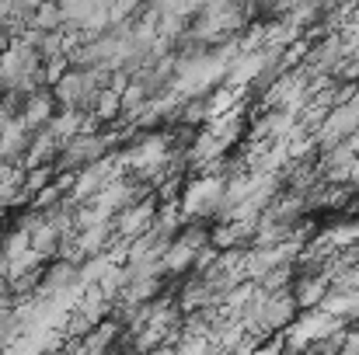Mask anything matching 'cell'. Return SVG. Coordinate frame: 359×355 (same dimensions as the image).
Wrapping results in <instances>:
<instances>
[{
	"label": "cell",
	"instance_id": "18",
	"mask_svg": "<svg viewBox=\"0 0 359 355\" xmlns=\"http://www.w3.org/2000/svg\"><path fill=\"white\" fill-rule=\"evenodd\" d=\"M339 349H346V352H359V331L356 335H346V331H342V345H339Z\"/></svg>",
	"mask_w": 359,
	"mask_h": 355
},
{
	"label": "cell",
	"instance_id": "5",
	"mask_svg": "<svg viewBox=\"0 0 359 355\" xmlns=\"http://www.w3.org/2000/svg\"><path fill=\"white\" fill-rule=\"evenodd\" d=\"M353 129H359V102H346V105H332L325 118H321V125H318V146H325V150H332V146H339Z\"/></svg>",
	"mask_w": 359,
	"mask_h": 355
},
{
	"label": "cell",
	"instance_id": "16",
	"mask_svg": "<svg viewBox=\"0 0 359 355\" xmlns=\"http://www.w3.org/2000/svg\"><path fill=\"white\" fill-rule=\"evenodd\" d=\"M356 240H359V223L335 227V230L328 234V244H332V247H349V244H356Z\"/></svg>",
	"mask_w": 359,
	"mask_h": 355
},
{
	"label": "cell",
	"instance_id": "6",
	"mask_svg": "<svg viewBox=\"0 0 359 355\" xmlns=\"http://www.w3.org/2000/svg\"><path fill=\"white\" fill-rule=\"evenodd\" d=\"M154 216H157V199H133V202H126L116 213V237L133 240V237L147 234Z\"/></svg>",
	"mask_w": 359,
	"mask_h": 355
},
{
	"label": "cell",
	"instance_id": "7",
	"mask_svg": "<svg viewBox=\"0 0 359 355\" xmlns=\"http://www.w3.org/2000/svg\"><path fill=\"white\" fill-rule=\"evenodd\" d=\"M109 143H112V136H102V132H77V136L67 139V146L60 150V153H63V167L91 164V160L105 157V153H109Z\"/></svg>",
	"mask_w": 359,
	"mask_h": 355
},
{
	"label": "cell",
	"instance_id": "11",
	"mask_svg": "<svg viewBox=\"0 0 359 355\" xmlns=\"http://www.w3.org/2000/svg\"><path fill=\"white\" fill-rule=\"evenodd\" d=\"M21 118H25V125H28L32 132L42 129V125L53 118V98H49L46 91H32L28 102L21 105Z\"/></svg>",
	"mask_w": 359,
	"mask_h": 355
},
{
	"label": "cell",
	"instance_id": "9",
	"mask_svg": "<svg viewBox=\"0 0 359 355\" xmlns=\"http://www.w3.org/2000/svg\"><path fill=\"white\" fill-rule=\"evenodd\" d=\"M77 282V265L70 261V258H60L46 275H39V296H46V293H60V289H67V286H74Z\"/></svg>",
	"mask_w": 359,
	"mask_h": 355
},
{
	"label": "cell",
	"instance_id": "21",
	"mask_svg": "<svg viewBox=\"0 0 359 355\" xmlns=\"http://www.w3.org/2000/svg\"><path fill=\"white\" fill-rule=\"evenodd\" d=\"M4 46H7V35H4V32H0V53H4Z\"/></svg>",
	"mask_w": 359,
	"mask_h": 355
},
{
	"label": "cell",
	"instance_id": "3",
	"mask_svg": "<svg viewBox=\"0 0 359 355\" xmlns=\"http://www.w3.org/2000/svg\"><path fill=\"white\" fill-rule=\"evenodd\" d=\"M342 321L325 314V310H314V314H304L297 324H286L283 328V338H286V349H307L311 342H325L332 338V331H339Z\"/></svg>",
	"mask_w": 359,
	"mask_h": 355
},
{
	"label": "cell",
	"instance_id": "14",
	"mask_svg": "<svg viewBox=\"0 0 359 355\" xmlns=\"http://www.w3.org/2000/svg\"><path fill=\"white\" fill-rule=\"evenodd\" d=\"M116 331H119V324H112V321H105V324H91L88 335H84V342H77V349H81V352H102V349L112 345Z\"/></svg>",
	"mask_w": 359,
	"mask_h": 355
},
{
	"label": "cell",
	"instance_id": "4",
	"mask_svg": "<svg viewBox=\"0 0 359 355\" xmlns=\"http://www.w3.org/2000/svg\"><path fill=\"white\" fill-rule=\"evenodd\" d=\"M203 244H206V230H196V227L185 230L182 237H171V240L164 244V251H161V272L178 275V272L192 268Z\"/></svg>",
	"mask_w": 359,
	"mask_h": 355
},
{
	"label": "cell",
	"instance_id": "19",
	"mask_svg": "<svg viewBox=\"0 0 359 355\" xmlns=\"http://www.w3.org/2000/svg\"><path fill=\"white\" fill-rule=\"evenodd\" d=\"M11 335H14V331H11V324H7V321L0 317V349H7V342H11Z\"/></svg>",
	"mask_w": 359,
	"mask_h": 355
},
{
	"label": "cell",
	"instance_id": "12",
	"mask_svg": "<svg viewBox=\"0 0 359 355\" xmlns=\"http://www.w3.org/2000/svg\"><path fill=\"white\" fill-rule=\"evenodd\" d=\"M328 286H332V275H328V272H325V275H314V279H304V282L297 286V293H293L297 307H304V310L318 307L321 296L328 293Z\"/></svg>",
	"mask_w": 359,
	"mask_h": 355
},
{
	"label": "cell",
	"instance_id": "2",
	"mask_svg": "<svg viewBox=\"0 0 359 355\" xmlns=\"http://www.w3.org/2000/svg\"><path fill=\"white\" fill-rule=\"evenodd\" d=\"M168 160H171V143H168L164 132L143 136L140 143H133V146L119 157L122 167H133V171H140L143 178H161Z\"/></svg>",
	"mask_w": 359,
	"mask_h": 355
},
{
	"label": "cell",
	"instance_id": "17",
	"mask_svg": "<svg viewBox=\"0 0 359 355\" xmlns=\"http://www.w3.org/2000/svg\"><path fill=\"white\" fill-rule=\"evenodd\" d=\"M150 0H112V21L119 25V21H126V18H133L140 7H147Z\"/></svg>",
	"mask_w": 359,
	"mask_h": 355
},
{
	"label": "cell",
	"instance_id": "20",
	"mask_svg": "<svg viewBox=\"0 0 359 355\" xmlns=\"http://www.w3.org/2000/svg\"><path fill=\"white\" fill-rule=\"evenodd\" d=\"M346 286H356V289H359V268H353V272H349V279H346Z\"/></svg>",
	"mask_w": 359,
	"mask_h": 355
},
{
	"label": "cell",
	"instance_id": "15",
	"mask_svg": "<svg viewBox=\"0 0 359 355\" xmlns=\"http://www.w3.org/2000/svg\"><path fill=\"white\" fill-rule=\"evenodd\" d=\"M70 67H74V63H70V53H56V56L42 60V84H56Z\"/></svg>",
	"mask_w": 359,
	"mask_h": 355
},
{
	"label": "cell",
	"instance_id": "1",
	"mask_svg": "<svg viewBox=\"0 0 359 355\" xmlns=\"http://www.w3.org/2000/svg\"><path fill=\"white\" fill-rule=\"evenodd\" d=\"M224 188H227V178H224V174H203V178H196V181L185 188V195L178 199L182 220H203V216L220 213V206H224Z\"/></svg>",
	"mask_w": 359,
	"mask_h": 355
},
{
	"label": "cell",
	"instance_id": "10",
	"mask_svg": "<svg viewBox=\"0 0 359 355\" xmlns=\"http://www.w3.org/2000/svg\"><path fill=\"white\" fill-rule=\"evenodd\" d=\"M84 122H88V116H84V109H63L60 116L53 112V118L46 122V129L60 139V143H67V139H74L81 129H84Z\"/></svg>",
	"mask_w": 359,
	"mask_h": 355
},
{
	"label": "cell",
	"instance_id": "13",
	"mask_svg": "<svg viewBox=\"0 0 359 355\" xmlns=\"http://www.w3.org/2000/svg\"><path fill=\"white\" fill-rule=\"evenodd\" d=\"M119 112H122L119 91L109 88V84H102V88L95 91V98H91V116L98 118V122H109V118H116Z\"/></svg>",
	"mask_w": 359,
	"mask_h": 355
},
{
	"label": "cell",
	"instance_id": "8",
	"mask_svg": "<svg viewBox=\"0 0 359 355\" xmlns=\"http://www.w3.org/2000/svg\"><path fill=\"white\" fill-rule=\"evenodd\" d=\"M321 310L339 317V321H349V317H359V289L349 286V289H339V293H325L321 296Z\"/></svg>",
	"mask_w": 359,
	"mask_h": 355
}]
</instances>
